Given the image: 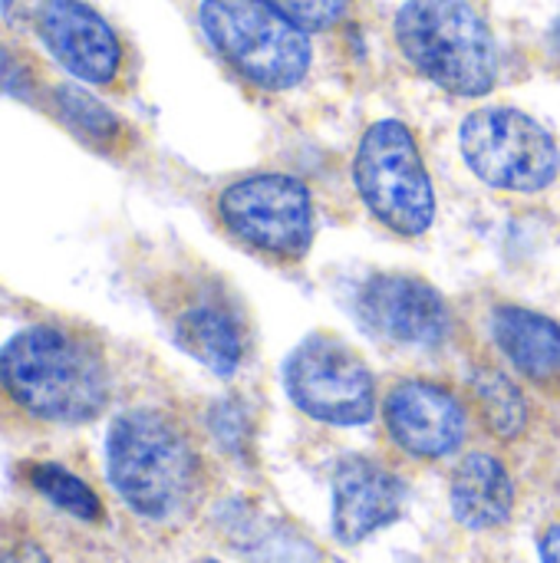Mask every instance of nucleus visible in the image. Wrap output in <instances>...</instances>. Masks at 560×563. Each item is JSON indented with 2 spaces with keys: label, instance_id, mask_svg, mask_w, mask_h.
Segmentation results:
<instances>
[{
  "label": "nucleus",
  "instance_id": "f257e3e1",
  "mask_svg": "<svg viewBox=\"0 0 560 563\" xmlns=\"http://www.w3.org/2000/svg\"><path fill=\"white\" fill-rule=\"evenodd\" d=\"M106 472L122 505L145 525L191 521L211 492V462L185 419L158 406L122 412L106 435Z\"/></svg>",
  "mask_w": 560,
  "mask_h": 563
},
{
  "label": "nucleus",
  "instance_id": "f03ea898",
  "mask_svg": "<svg viewBox=\"0 0 560 563\" xmlns=\"http://www.w3.org/2000/svg\"><path fill=\"white\" fill-rule=\"evenodd\" d=\"M0 386L26 416L53 426L92 422L112 393L99 343L59 323L26 327L0 350Z\"/></svg>",
  "mask_w": 560,
  "mask_h": 563
},
{
  "label": "nucleus",
  "instance_id": "7ed1b4c3",
  "mask_svg": "<svg viewBox=\"0 0 560 563\" xmlns=\"http://www.w3.org/2000/svg\"><path fill=\"white\" fill-rule=\"evenodd\" d=\"M393 40L403 59L449 96L479 99L498 86V40L475 0H406Z\"/></svg>",
  "mask_w": 560,
  "mask_h": 563
},
{
  "label": "nucleus",
  "instance_id": "20e7f679",
  "mask_svg": "<svg viewBox=\"0 0 560 563\" xmlns=\"http://www.w3.org/2000/svg\"><path fill=\"white\" fill-rule=\"evenodd\" d=\"M198 23L221 63L257 92H287L314 66V43L274 0H201Z\"/></svg>",
  "mask_w": 560,
  "mask_h": 563
},
{
  "label": "nucleus",
  "instance_id": "39448f33",
  "mask_svg": "<svg viewBox=\"0 0 560 563\" xmlns=\"http://www.w3.org/2000/svg\"><path fill=\"white\" fill-rule=\"evenodd\" d=\"M221 231L261 261L294 267L317 238V201L304 178L290 172H251L218 191Z\"/></svg>",
  "mask_w": 560,
  "mask_h": 563
},
{
  "label": "nucleus",
  "instance_id": "423d86ee",
  "mask_svg": "<svg viewBox=\"0 0 560 563\" xmlns=\"http://www.w3.org/2000/svg\"><path fill=\"white\" fill-rule=\"evenodd\" d=\"M353 188L366 214L399 238H422L436 221V188L416 132L403 119H376L353 155Z\"/></svg>",
  "mask_w": 560,
  "mask_h": 563
},
{
  "label": "nucleus",
  "instance_id": "0eeeda50",
  "mask_svg": "<svg viewBox=\"0 0 560 563\" xmlns=\"http://www.w3.org/2000/svg\"><path fill=\"white\" fill-rule=\"evenodd\" d=\"M380 426L389 452L413 465H439L469 449L475 412L465 389L439 376H396L380 393Z\"/></svg>",
  "mask_w": 560,
  "mask_h": 563
},
{
  "label": "nucleus",
  "instance_id": "6e6552de",
  "mask_svg": "<svg viewBox=\"0 0 560 563\" xmlns=\"http://www.w3.org/2000/svg\"><path fill=\"white\" fill-rule=\"evenodd\" d=\"M459 148L469 172L495 191L538 195L560 175L558 139L528 112L482 106L465 115Z\"/></svg>",
  "mask_w": 560,
  "mask_h": 563
},
{
  "label": "nucleus",
  "instance_id": "1a4fd4ad",
  "mask_svg": "<svg viewBox=\"0 0 560 563\" xmlns=\"http://www.w3.org/2000/svg\"><path fill=\"white\" fill-rule=\"evenodd\" d=\"M284 389L297 412L333 429H360L380 416V383L337 333H310L284 366Z\"/></svg>",
  "mask_w": 560,
  "mask_h": 563
},
{
  "label": "nucleus",
  "instance_id": "9d476101",
  "mask_svg": "<svg viewBox=\"0 0 560 563\" xmlns=\"http://www.w3.org/2000/svg\"><path fill=\"white\" fill-rule=\"evenodd\" d=\"M162 313L172 340L221 379H231L251 356L254 330L241 297L211 274H188L165 287Z\"/></svg>",
  "mask_w": 560,
  "mask_h": 563
},
{
  "label": "nucleus",
  "instance_id": "9b49d317",
  "mask_svg": "<svg viewBox=\"0 0 560 563\" xmlns=\"http://www.w3.org/2000/svg\"><path fill=\"white\" fill-rule=\"evenodd\" d=\"M353 310L360 327L386 346L442 350L455 336V313L449 300L416 274H370L356 290Z\"/></svg>",
  "mask_w": 560,
  "mask_h": 563
},
{
  "label": "nucleus",
  "instance_id": "f8f14e48",
  "mask_svg": "<svg viewBox=\"0 0 560 563\" xmlns=\"http://www.w3.org/2000/svg\"><path fill=\"white\" fill-rule=\"evenodd\" d=\"M406 485L399 472L370 455H347L333 468V534L340 544L356 548L376 531L399 521Z\"/></svg>",
  "mask_w": 560,
  "mask_h": 563
},
{
  "label": "nucleus",
  "instance_id": "ddd939ff",
  "mask_svg": "<svg viewBox=\"0 0 560 563\" xmlns=\"http://www.w3.org/2000/svg\"><path fill=\"white\" fill-rule=\"evenodd\" d=\"M495 360L531 393L560 402V320L525 303L502 300L488 313Z\"/></svg>",
  "mask_w": 560,
  "mask_h": 563
},
{
  "label": "nucleus",
  "instance_id": "4468645a",
  "mask_svg": "<svg viewBox=\"0 0 560 563\" xmlns=\"http://www.w3.org/2000/svg\"><path fill=\"white\" fill-rule=\"evenodd\" d=\"M40 36L56 63L83 82L109 86L122 69L116 30L83 0H46L36 16Z\"/></svg>",
  "mask_w": 560,
  "mask_h": 563
},
{
  "label": "nucleus",
  "instance_id": "2eb2a0df",
  "mask_svg": "<svg viewBox=\"0 0 560 563\" xmlns=\"http://www.w3.org/2000/svg\"><path fill=\"white\" fill-rule=\"evenodd\" d=\"M449 505L469 531H502L518 508L515 472L495 449H465L449 475Z\"/></svg>",
  "mask_w": 560,
  "mask_h": 563
},
{
  "label": "nucleus",
  "instance_id": "dca6fc26",
  "mask_svg": "<svg viewBox=\"0 0 560 563\" xmlns=\"http://www.w3.org/2000/svg\"><path fill=\"white\" fill-rule=\"evenodd\" d=\"M531 389L508 373L498 360H475L465 379V396L472 402L475 422L495 445H518L528 439L531 422H535V406H531Z\"/></svg>",
  "mask_w": 560,
  "mask_h": 563
},
{
  "label": "nucleus",
  "instance_id": "f3484780",
  "mask_svg": "<svg viewBox=\"0 0 560 563\" xmlns=\"http://www.w3.org/2000/svg\"><path fill=\"white\" fill-rule=\"evenodd\" d=\"M231 534H238V548L254 563H317L320 554L297 538L284 525H271L261 515H248L238 521H228Z\"/></svg>",
  "mask_w": 560,
  "mask_h": 563
},
{
  "label": "nucleus",
  "instance_id": "a211bd4d",
  "mask_svg": "<svg viewBox=\"0 0 560 563\" xmlns=\"http://www.w3.org/2000/svg\"><path fill=\"white\" fill-rule=\"evenodd\" d=\"M26 482L33 485V492H40L50 505H56L59 511L86 521V525H96L106 518L102 511V501L99 495L73 472H66L63 465H53V462H33L23 468Z\"/></svg>",
  "mask_w": 560,
  "mask_h": 563
},
{
  "label": "nucleus",
  "instance_id": "6ab92c4d",
  "mask_svg": "<svg viewBox=\"0 0 560 563\" xmlns=\"http://www.w3.org/2000/svg\"><path fill=\"white\" fill-rule=\"evenodd\" d=\"M56 112L59 119L86 142L99 145V148H116L122 145L125 125L89 92H83L79 86H56L53 92Z\"/></svg>",
  "mask_w": 560,
  "mask_h": 563
},
{
  "label": "nucleus",
  "instance_id": "aec40b11",
  "mask_svg": "<svg viewBox=\"0 0 560 563\" xmlns=\"http://www.w3.org/2000/svg\"><path fill=\"white\" fill-rule=\"evenodd\" d=\"M274 3L307 33L337 30L353 10V0H274Z\"/></svg>",
  "mask_w": 560,
  "mask_h": 563
},
{
  "label": "nucleus",
  "instance_id": "412c9836",
  "mask_svg": "<svg viewBox=\"0 0 560 563\" xmlns=\"http://www.w3.org/2000/svg\"><path fill=\"white\" fill-rule=\"evenodd\" d=\"M30 89V76L26 69L13 59V53L0 43V92H10V96H26Z\"/></svg>",
  "mask_w": 560,
  "mask_h": 563
},
{
  "label": "nucleus",
  "instance_id": "4be33fe9",
  "mask_svg": "<svg viewBox=\"0 0 560 563\" xmlns=\"http://www.w3.org/2000/svg\"><path fill=\"white\" fill-rule=\"evenodd\" d=\"M0 563H50V558L33 541H13L0 551Z\"/></svg>",
  "mask_w": 560,
  "mask_h": 563
},
{
  "label": "nucleus",
  "instance_id": "5701e85b",
  "mask_svg": "<svg viewBox=\"0 0 560 563\" xmlns=\"http://www.w3.org/2000/svg\"><path fill=\"white\" fill-rule=\"evenodd\" d=\"M538 554H541V563H560V518L541 528V534H538Z\"/></svg>",
  "mask_w": 560,
  "mask_h": 563
},
{
  "label": "nucleus",
  "instance_id": "b1692460",
  "mask_svg": "<svg viewBox=\"0 0 560 563\" xmlns=\"http://www.w3.org/2000/svg\"><path fill=\"white\" fill-rule=\"evenodd\" d=\"M554 46H558V53H560V23L554 26Z\"/></svg>",
  "mask_w": 560,
  "mask_h": 563
},
{
  "label": "nucleus",
  "instance_id": "393cba45",
  "mask_svg": "<svg viewBox=\"0 0 560 563\" xmlns=\"http://www.w3.org/2000/svg\"><path fill=\"white\" fill-rule=\"evenodd\" d=\"M201 563H218V561H201Z\"/></svg>",
  "mask_w": 560,
  "mask_h": 563
}]
</instances>
